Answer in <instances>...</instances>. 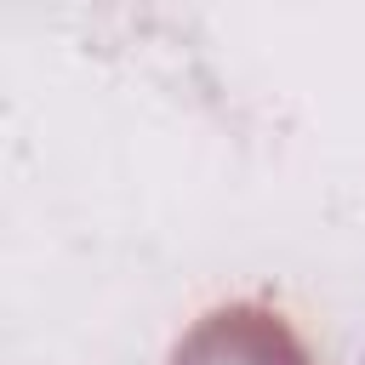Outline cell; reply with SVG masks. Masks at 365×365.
I'll return each mask as SVG.
<instances>
[{"label":"cell","mask_w":365,"mask_h":365,"mask_svg":"<svg viewBox=\"0 0 365 365\" xmlns=\"http://www.w3.org/2000/svg\"><path fill=\"white\" fill-rule=\"evenodd\" d=\"M171 365H314V354L285 314L262 302H228L177 342Z\"/></svg>","instance_id":"obj_1"}]
</instances>
